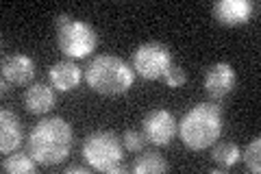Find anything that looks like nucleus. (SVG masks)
I'll list each match as a JSON object with an SVG mask.
<instances>
[{"instance_id": "15", "label": "nucleus", "mask_w": 261, "mask_h": 174, "mask_svg": "<svg viewBox=\"0 0 261 174\" xmlns=\"http://www.w3.org/2000/svg\"><path fill=\"white\" fill-rule=\"evenodd\" d=\"M35 165H37V161L33 159L31 155L15 153L3 161V170L9 174H31V172H35Z\"/></svg>"}, {"instance_id": "1", "label": "nucleus", "mask_w": 261, "mask_h": 174, "mask_svg": "<svg viewBox=\"0 0 261 174\" xmlns=\"http://www.w3.org/2000/svg\"><path fill=\"white\" fill-rule=\"evenodd\" d=\"M72 151V127L63 118H46L33 127L29 155L42 165L61 163Z\"/></svg>"}, {"instance_id": "7", "label": "nucleus", "mask_w": 261, "mask_h": 174, "mask_svg": "<svg viewBox=\"0 0 261 174\" xmlns=\"http://www.w3.org/2000/svg\"><path fill=\"white\" fill-rule=\"evenodd\" d=\"M142 133L154 146H168L176 133V120L174 115L166 109H154L144 118Z\"/></svg>"}, {"instance_id": "5", "label": "nucleus", "mask_w": 261, "mask_h": 174, "mask_svg": "<svg viewBox=\"0 0 261 174\" xmlns=\"http://www.w3.org/2000/svg\"><path fill=\"white\" fill-rule=\"evenodd\" d=\"M57 44L61 53L68 55L70 59H83L89 53H94L98 46V33L92 24L72 20L65 27L57 29Z\"/></svg>"}, {"instance_id": "9", "label": "nucleus", "mask_w": 261, "mask_h": 174, "mask_svg": "<svg viewBox=\"0 0 261 174\" xmlns=\"http://www.w3.org/2000/svg\"><path fill=\"white\" fill-rule=\"evenodd\" d=\"M235 85V70L228 63H216L211 65L205 74V92L211 98H222L233 89Z\"/></svg>"}, {"instance_id": "13", "label": "nucleus", "mask_w": 261, "mask_h": 174, "mask_svg": "<svg viewBox=\"0 0 261 174\" xmlns=\"http://www.w3.org/2000/svg\"><path fill=\"white\" fill-rule=\"evenodd\" d=\"M81 77H83V74H81V68L72 59L55 63L53 68L48 70V79H50L53 87H57L59 92H70V89H74L81 83Z\"/></svg>"}, {"instance_id": "4", "label": "nucleus", "mask_w": 261, "mask_h": 174, "mask_svg": "<svg viewBox=\"0 0 261 174\" xmlns=\"http://www.w3.org/2000/svg\"><path fill=\"white\" fill-rule=\"evenodd\" d=\"M83 159L89 168H94L98 172H109V174H118V172H126L128 168L122 159H124V148H122L120 139L116 133L109 131H96V133L87 135L83 142Z\"/></svg>"}, {"instance_id": "18", "label": "nucleus", "mask_w": 261, "mask_h": 174, "mask_svg": "<svg viewBox=\"0 0 261 174\" xmlns=\"http://www.w3.org/2000/svg\"><path fill=\"white\" fill-rule=\"evenodd\" d=\"M144 144H146V137L144 133H137V131H126L124 133V146L133 153H142L144 151Z\"/></svg>"}, {"instance_id": "3", "label": "nucleus", "mask_w": 261, "mask_h": 174, "mask_svg": "<svg viewBox=\"0 0 261 174\" xmlns=\"http://www.w3.org/2000/svg\"><path fill=\"white\" fill-rule=\"evenodd\" d=\"M181 139L187 148L192 151H202L216 144V139L222 133V111L220 105L211 103H200L194 105L190 111L183 115L181 122Z\"/></svg>"}, {"instance_id": "20", "label": "nucleus", "mask_w": 261, "mask_h": 174, "mask_svg": "<svg viewBox=\"0 0 261 174\" xmlns=\"http://www.w3.org/2000/svg\"><path fill=\"white\" fill-rule=\"evenodd\" d=\"M65 174H72V172H79V174H87L89 170L85 168V165H79V163H74V165H68V168L63 170Z\"/></svg>"}, {"instance_id": "8", "label": "nucleus", "mask_w": 261, "mask_h": 174, "mask_svg": "<svg viewBox=\"0 0 261 174\" xmlns=\"http://www.w3.org/2000/svg\"><path fill=\"white\" fill-rule=\"evenodd\" d=\"M24 142V131L20 118L9 109L0 111V151L3 155H11Z\"/></svg>"}, {"instance_id": "2", "label": "nucleus", "mask_w": 261, "mask_h": 174, "mask_svg": "<svg viewBox=\"0 0 261 174\" xmlns=\"http://www.w3.org/2000/svg\"><path fill=\"white\" fill-rule=\"evenodd\" d=\"M85 81L94 92L102 96H118L130 89L135 81V70L113 55H98L85 68Z\"/></svg>"}, {"instance_id": "10", "label": "nucleus", "mask_w": 261, "mask_h": 174, "mask_svg": "<svg viewBox=\"0 0 261 174\" xmlns=\"http://www.w3.org/2000/svg\"><path fill=\"white\" fill-rule=\"evenodd\" d=\"M250 13H252V5L248 0H220V3L214 5V18L226 24V27L248 22Z\"/></svg>"}, {"instance_id": "19", "label": "nucleus", "mask_w": 261, "mask_h": 174, "mask_svg": "<svg viewBox=\"0 0 261 174\" xmlns=\"http://www.w3.org/2000/svg\"><path fill=\"white\" fill-rule=\"evenodd\" d=\"M187 81V74L183 68H170L166 72V83H168V87H178V85H183V83Z\"/></svg>"}, {"instance_id": "6", "label": "nucleus", "mask_w": 261, "mask_h": 174, "mask_svg": "<svg viewBox=\"0 0 261 174\" xmlns=\"http://www.w3.org/2000/svg\"><path fill=\"white\" fill-rule=\"evenodd\" d=\"M172 68V55L170 48L159 41H146L133 53V70L142 79H161Z\"/></svg>"}, {"instance_id": "12", "label": "nucleus", "mask_w": 261, "mask_h": 174, "mask_svg": "<svg viewBox=\"0 0 261 174\" xmlns=\"http://www.w3.org/2000/svg\"><path fill=\"white\" fill-rule=\"evenodd\" d=\"M22 101H24V107H27L31 113L44 115L55 107L57 96H55V89L50 85H46V83H33L27 92H24Z\"/></svg>"}, {"instance_id": "17", "label": "nucleus", "mask_w": 261, "mask_h": 174, "mask_svg": "<svg viewBox=\"0 0 261 174\" xmlns=\"http://www.w3.org/2000/svg\"><path fill=\"white\" fill-rule=\"evenodd\" d=\"M244 163L252 174H259L261 172V139L255 137L252 142L244 148V155H242Z\"/></svg>"}, {"instance_id": "21", "label": "nucleus", "mask_w": 261, "mask_h": 174, "mask_svg": "<svg viewBox=\"0 0 261 174\" xmlns=\"http://www.w3.org/2000/svg\"><path fill=\"white\" fill-rule=\"evenodd\" d=\"M68 22H72L68 13H61V15H57V20H55V24H57V29H61V27H65V24H68Z\"/></svg>"}, {"instance_id": "14", "label": "nucleus", "mask_w": 261, "mask_h": 174, "mask_svg": "<svg viewBox=\"0 0 261 174\" xmlns=\"http://www.w3.org/2000/svg\"><path fill=\"white\" fill-rule=\"evenodd\" d=\"M168 170H170L168 161L154 151L142 153L133 161V165H130V172H135V174H161V172H168Z\"/></svg>"}, {"instance_id": "16", "label": "nucleus", "mask_w": 261, "mask_h": 174, "mask_svg": "<svg viewBox=\"0 0 261 174\" xmlns=\"http://www.w3.org/2000/svg\"><path fill=\"white\" fill-rule=\"evenodd\" d=\"M214 159L222 165V168H231V165H235L240 159H242V153H240V148L238 144H233V142H222V144H218L214 148Z\"/></svg>"}, {"instance_id": "11", "label": "nucleus", "mask_w": 261, "mask_h": 174, "mask_svg": "<svg viewBox=\"0 0 261 174\" xmlns=\"http://www.w3.org/2000/svg\"><path fill=\"white\" fill-rule=\"evenodd\" d=\"M35 77V61L27 55H11L3 61V79L13 85H27Z\"/></svg>"}]
</instances>
